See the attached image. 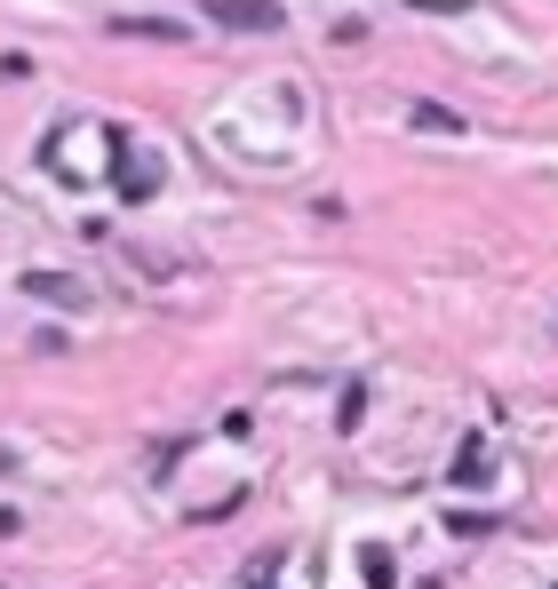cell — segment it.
Segmentation results:
<instances>
[{
	"instance_id": "obj_1",
	"label": "cell",
	"mask_w": 558,
	"mask_h": 589,
	"mask_svg": "<svg viewBox=\"0 0 558 589\" xmlns=\"http://www.w3.org/2000/svg\"><path fill=\"white\" fill-rule=\"evenodd\" d=\"M112 160H120V199H152L160 192V160H136V135L112 128Z\"/></svg>"
},
{
	"instance_id": "obj_2",
	"label": "cell",
	"mask_w": 558,
	"mask_h": 589,
	"mask_svg": "<svg viewBox=\"0 0 558 589\" xmlns=\"http://www.w3.org/2000/svg\"><path fill=\"white\" fill-rule=\"evenodd\" d=\"M24 295L32 303H56V310H88V280H73V271H24Z\"/></svg>"
},
{
	"instance_id": "obj_3",
	"label": "cell",
	"mask_w": 558,
	"mask_h": 589,
	"mask_svg": "<svg viewBox=\"0 0 558 589\" xmlns=\"http://www.w3.org/2000/svg\"><path fill=\"white\" fill-rule=\"evenodd\" d=\"M216 24H232V32H280L287 17L280 9H232V0H216Z\"/></svg>"
},
{
	"instance_id": "obj_4",
	"label": "cell",
	"mask_w": 558,
	"mask_h": 589,
	"mask_svg": "<svg viewBox=\"0 0 558 589\" xmlns=\"http://www.w3.org/2000/svg\"><path fill=\"white\" fill-rule=\"evenodd\" d=\"M407 120L423 135H463V112H447V103H407Z\"/></svg>"
},
{
	"instance_id": "obj_5",
	"label": "cell",
	"mask_w": 558,
	"mask_h": 589,
	"mask_svg": "<svg viewBox=\"0 0 558 589\" xmlns=\"http://www.w3.org/2000/svg\"><path fill=\"white\" fill-rule=\"evenodd\" d=\"M120 32H136V41H184L176 17H120Z\"/></svg>"
},
{
	"instance_id": "obj_6",
	"label": "cell",
	"mask_w": 558,
	"mask_h": 589,
	"mask_svg": "<svg viewBox=\"0 0 558 589\" xmlns=\"http://www.w3.org/2000/svg\"><path fill=\"white\" fill-rule=\"evenodd\" d=\"M359 566H368V589H391V581H400V574H391V549H383V542L359 549Z\"/></svg>"
},
{
	"instance_id": "obj_7",
	"label": "cell",
	"mask_w": 558,
	"mask_h": 589,
	"mask_svg": "<svg viewBox=\"0 0 558 589\" xmlns=\"http://www.w3.org/2000/svg\"><path fill=\"white\" fill-rule=\"evenodd\" d=\"M9 470H17V455H9V446H0V478H9Z\"/></svg>"
}]
</instances>
